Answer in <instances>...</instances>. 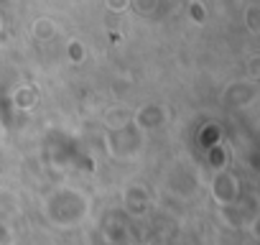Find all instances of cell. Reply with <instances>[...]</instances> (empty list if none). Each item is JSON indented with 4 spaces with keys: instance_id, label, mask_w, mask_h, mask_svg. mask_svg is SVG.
Returning <instances> with one entry per match:
<instances>
[{
    "instance_id": "obj_1",
    "label": "cell",
    "mask_w": 260,
    "mask_h": 245,
    "mask_svg": "<svg viewBox=\"0 0 260 245\" xmlns=\"http://www.w3.org/2000/svg\"><path fill=\"white\" fill-rule=\"evenodd\" d=\"M41 207H44V217L61 230L77 227L89 217V199L72 187H59L49 192Z\"/></svg>"
},
{
    "instance_id": "obj_2",
    "label": "cell",
    "mask_w": 260,
    "mask_h": 245,
    "mask_svg": "<svg viewBox=\"0 0 260 245\" xmlns=\"http://www.w3.org/2000/svg\"><path fill=\"white\" fill-rule=\"evenodd\" d=\"M105 148L112 159L130 161V159H136L143 148V133L133 126V120H130V122H125V126L110 128L105 133Z\"/></svg>"
},
{
    "instance_id": "obj_3",
    "label": "cell",
    "mask_w": 260,
    "mask_h": 245,
    "mask_svg": "<svg viewBox=\"0 0 260 245\" xmlns=\"http://www.w3.org/2000/svg\"><path fill=\"white\" fill-rule=\"evenodd\" d=\"M240 189H242V184H240V179H237L235 171H230V169L214 171L212 184H209V194H212L214 204H219V207H235L237 199H240Z\"/></svg>"
},
{
    "instance_id": "obj_4",
    "label": "cell",
    "mask_w": 260,
    "mask_h": 245,
    "mask_svg": "<svg viewBox=\"0 0 260 245\" xmlns=\"http://www.w3.org/2000/svg\"><path fill=\"white\" fill-rule=\"evenodd\" d=\"M257 100V82H232L227 84V89L222 92V102L227 107H247Z\"/></svg>"
},
{
    "instance_id": "obj_5",
    "label": "cell",
    "mask_w": 260,
    "mask_h": 245,
    "mask_svg": "<svg viewBox=\"0 0 260 245\" xmlns=\"http://www.w3.org/2000/svg\"><path fill=\"white\" fill-rule=\"evenodd\" d=\"M169 117L166 107L164 105H156V102H148L143 107H138L136 115H130V120H133V126L141 131V133H148V131H156L158 126H164Z\"/></svg>"
},
{
    "instance_id": "obj_6",
    "label": "cell",
    "mask_w": 260,
    "mask_h": 245,
    "mask_svg": "<svg viewBox=\"0 0 260 245\" xmlns=\"http://www.w3.org/2000/svg\"><path fill=\"white\" fill-rule=\"evenodd\" d=\"M122 207L130 215H138V217L146 215L151 209V194H148V189L143 184H130L122 192Z\"/></svg>"
},
{
    "instance_id": "obj_7",
    "label": "cell",
    "mask_w": 260,
    "mask_h": 245,
    "mask_svg": "<svg viewBox=\"0 0 260 245\" xmlns=\"http://www.w3.org/2000/svg\"><path fill=\"white\" fill-rule=\"evenodd\" d=\"M21 215V202L13 192L0 189V225H11Z\"/></svg>"
},
{
    "instance_id": "obj_8",
    "label": "cell",
    "mask_w": 260,
    "mask_h": 245,
    "mask_svg": "<svg viewBox=\"0 0 260 245\" xmlns=\"http://www.w3.org/2000/svg\"><path fill=\"white\" fill-rule=\"evenodd\" d=\"M36 102H39V92L31 84H23L13 92V105L18 110H31V107H36Z\"/></svg>"
},
{
    "instance_id": "obj_9",
    "label": "cell",
    "mask_w": 260,
    "mask_h": 245,
    "mask_svg": "<svg viewBox=\"0 0 260 245\" xmlns=\"http://www.w3.org/2000/svg\"><path fill=\"white\" fill-rule=\"evenodd\" d=\"M56 23L51 21V18H36L34 23H31V36L36 39V41H51L54 36H56Z\"/></svg>"
},
{
    "instance_id": "obj_10",
    "label": "cell",
    "mask_w": 260,
    "mask_h": 245,
    "mask_svg": "<svg viewBox=\"0 0 260 245\" xmlns=\"http://www.w3.org/2000/svg\"><path fill=\"white\" fill-rule=\"evenodd\" d=\"M209 166H212L214 171L227 169V151H224L222 143H214V146L209 148Z\"/></svg>"
},
{
    "instance_id": "obj_11",
    "label": "cell",
    "mask_w": 260,
    "mask_h": 245,
    "mask_svg": "<svg viewBox=\"0 0 260 245\" xmlns=\"http://www.w3.org/2000/svg\"><path fill=\"white\" fill-rule=\"evenodd\" d=\"M67 54H69V62H72V64H82V62H84V56H87L84 44H82V41H77V39H72V41L67 44Z\"/></svg>"
},
{
    "instance_id": "obj_12",
    "label": "cell",
    "mask_w": 260,
    "mask_h": 245,
    "mask_svg": "<svg viewBox=\"0 0 260 245\" xmlns=\"http://www.w3.org/2000/svg\"><path fill=\"white\" fill-rule=\"evenodd\" d=\"M257 13H260V8L255 6V3H250L247 8H245V23H247V28H250V34H260V23H257Z\"/></svg>"
},
{
    "instance_id": "obj_13",
    "label": "cell",
    "mask_w": 260,
    "mask_h": 245,
    "mask_svg": "<svg viewBox=\"0 0 260 245\" xmlns=\"http://www.w3.org/2000/svg\"><path fill=\"white\" fill-rule=\"evenodd\" d=\"M189 16H191L194 23H204L207 21V8H204L202 0H191L189 3Z\"/></svg>"
},
{
    "instance_id": "obj_14",
    "label": "cell",
    "mask_w": 260,
    "mask_h": 245,
    "mask_svg": "<svg viewBox=\"0 0 260 245\" xmlns=\"http://www.w3.org/2000/svg\"><path fill=\"white\" fill-rule=\"evenodd\" d=\"M130 3H133V0H105L107 11H112V13H125L130 8Z\"/></svg>"
},
{
    "instance_id": "obj_15",
    "label": "cell",
    "mask_w": 260,
    "mask_h": 245,
    "mask_svg": "<svg viewBox=\"0 0 260 245\" xmlns=\"http://www.w3.org/2000/svg\"><path fill=\"white\" fill-rule=\"evenodd\" d=\"M0 245H16L11 225H0Z\"/></svg>"
},
{
    "instance_id": "obj_16",
    "label": "cell",
    "mask_w": 260,
    "mask_h": 245,
    "mask_svg": "<svg viewBox=\"0 0 260 245\" xmlns=\"http://www.w3.org/2000/svg\"><path fill=\"white\" fill-rule=\"evenodd\" d=\"M247 72H250V82H255V79H257V56H252V59H250Z\"/></svg>"
},
{
    "instance_id": "obj_17",
    "label": "cell",
    "mask_w": 260,
    "mask_h": 245,
    "mask_svg": "<svg viewBox=\"0 0 260 245\" xmlns=\"http://www.w3.org/2000/svg\"><path fill=\"white\" fill-rule=\"evenodd\" d=\"M0 28H3V16H0Z\"/></svg>"
}]
</instances>
